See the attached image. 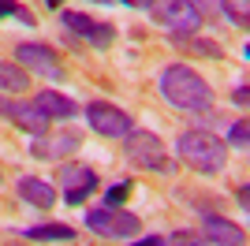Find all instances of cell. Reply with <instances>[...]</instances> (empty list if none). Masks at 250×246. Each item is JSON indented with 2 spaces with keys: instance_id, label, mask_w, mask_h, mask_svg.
Segmentation results:
<instances>
[{
  "instance_id": "obj_1",
  "label": "cell",
  "mask_w": 250,
  "mask_h": 246,
  "mask_svg": "<svg viewBox=\"0 0 250 246\" xmlns=\"http://www.w3.org/2000/svg\"><path fill=\"white\" fill-rule=\"evenodd\" d=\"M161 93H165V101L172 104V108H183V112H202V108L213 104L209 82L202 79L194 67H187V63L165 67V75H161Z\"/></svg>"
},
{
  "instance_id": "obj_2",
  "label": "cell",
  "mask_w": 250,
  "mask_h": 246,
  "mask_svg": "<svg viewBox=\"0 0 250 246\" xmlns=\"http://www.w3.org/2000/svg\"><path fill=\"white\" fill-rule=\"evenodd\" d=\"M176 149H179V161L198 175H217L228 164V142L217 138L213 131H187Z\"/></svg>"
},
{
  "instance_id": "obj_3",
  "label": "cell",
  "mask_w": 250,
  "mask_h": 246,
  "mask_svg": "<svg viewBox=\"0 0 250 246\" xmlns=\"http://www.w3.org/2000/svg\"><path fill=\"white\" fill-rule=\"evenodd\" d=\"M83 216H86V227L97 231V235H104V239H135L138 231H142V220H138L135 213L108 209V205H101V209H86Z\"/></svg>"
},
{
  "instance_id": "obj_4",
  "label": "cell",
  "mask_w": 250,
  "mask_h": 246,
  "mask_svg": "<svg viewBox=\"0 0 250 246\" xmlns=\"http://www.w3.org/2000/svg\"><path fill=\"white\" fill-rule=\"evenodd\" d=\"M149 11L176 38H194L202 30V19H198V11L190 8V0H149Z\"/></svg>"
},
{
  "instance_id": "obj_5",
  "label": "cell",
  "mask_w": 250,
  "mask_h": 246,
  "mask_svg": "<svg viewBox=\"0 0 250 246\" xmlns=\"http://www.w3.org/2000/svg\"><path fill=\"white\" fill-rule=\"evenodd\" d=\"M124 153H127L131 164L149 168V172H165L168 168V149L153 131H131L124 138Z\"/></svg>"
},
{
  "instance_id": "obj_6",
  "label": "cell",
  "mask_w": 250,
  "mask_h": 246,
  "mask_svg": "<svg viewBox=\"0 0 250 246\" xmlns=\"http://www.w3.org/2000/svg\"><path fill=\"white\" fill-rule=\"evenodd\" d=\"M60 22H63V30H71L75 38H83L86 45H94V49H108L116 41L112 22H101V19H94V15H83V11H60Z\"/></svg>"
},
{
  "instance_id": "obj_7",
  "label": "cell",
  "mask_w": 250,
  "mask_h": 246,
  "mask_svg": "<svg viewBox=\"0 0 250 246\" xmlns=\"http://www.w3.org/2000/svg\"><path fill=\"white\" fill-rule=\"evenodd\" d=\"M86 123H90V127H94L101 138H127V134L135 131L131 116H127L124 108L108 104V101H94V104H86Z\"/></svg>"
},
{
  "instance_id": "obj_8",
  "label": "cell",
  "mask_w": 250,
  "mask_h": 246,
  "mask_svg": "<svg viewBox=\"0 0 250 246\" xmlns=\"http://www.w3.org/2000/svg\"><path fill=\"white\" fill-rule=\"evenodd\" d=\"M15 60H19L22 71H34V75H45V79H63V67H60V56L49 49V45H38V41H22L15 49Z\"/></svg>"
},
{
  "instance_id": "obj_9",
  "label": "cell",
  "mask_w": 250,
  "mask_h": 246,
  "mask_svg": "<svg viewBox=\"0 0 250 246\" xmlns=\"http://www.w3.org/2000/svg\"><path fill=\"white\" fill-rule=\"evenodd\" d=\"M60 186L67 205H83L97 190V172L86 164H60Z\"/></svg>"
},
{
  "instance_id": "obj_10",
  "label": "cell",
  "mask_w": 250,
  "mask_h": 246,
  "mask_svg": "<svg viewBox=\"0 0 250 246\" xmlns=\"http://www.w3.org/2000/svg\"><path fill=\"white\" fill-rule=\"evenodd\" d=\"M0 116H8L15 127L38 134V138L52 127V120H49L45 112H38V108H34V101H22V104H19V101H0Z\"/></svg>"
},
{
  "instance_id": "obj_11",
  "label": "cell",
  "mask_w": 250,
  "mask_h": 246,
  "mask_svg": "<svg viewBox=\"0 0 250 246\" xmlns=\"http://www.w3.org/2000/svg\"><path fill=\"white\" fill-rule=\"evenodd\" d=\"M202 235H206V243L217 246H247V231L224 220L220 213H202Z\"/></svg>"
},
{
  "instance_id": "obj_12",
  "label": "cell",
  "mask_w": 250,
  "mask_h": 246,
  "mask_svg": "<svg viewBox=\"0 0 250 246\" xmlns=\"http://www.w3.org/2000/svg\"><path fill=\"white\" fill-rule=\"evenodd\" d=\"M15 190H19L22 202L38 205V209H52V205H56V186L45 183L42 175H22L19 183H15Z\"/></svg>"
},
{
  "instance_id": "obj_13",
  "label": "cell",
  "mask_w": 250,
  "mask_h": 246,
  "mask_svg": "<svg viewBox=\"0 0 250 246\" xmlns=\"http://www.w3.org/2000/svg\"><path fill=\"white\" fill-rule=\"evenodd\" d=\"M34 108H38V112H45L52 123H56V120H71V116H79V104H75L71 97L56 93V90H42V93H34Z\"/></svg>"
},
{
  "instance_id": "obj_14",
  "label": "cell",
  "mask_w": 250,
  "mask_h": 246,
  "mask_svg": "<svg viewBox=\"0 0 250 246\" xmlns=\"http://www.w3.org/2000/svg\"><path fill=\"white\" fill-rule=\"evenodd\" d=\"M79 149V138L75 134H60V138H38L34 142V157H42V161H56V157L71 153Z\"/></svg>"
},
{
  "instance_id": "obj_15",
  "label": "cell",
  "mask_w": 250,
  "mask_h": 246,
  "mask_svg": "<svg viewBox=\"0 0 250 246\" xmlns=\"http://www.w3.org/2000/svg\"><path fill=\"white\" fill-rule=\"evenodd\" d=\"M0 90L4 93H26L30 90V71H22L19 63L0 60Z\"/></svg>"
},
{
  "instance_id": "obj_16",
  "label": "cell",
  "mask_w": 250,
  "mask_h": 246,
  "mask_svg": "<svg viewBox=\"0 0 250 246\" xmlns=\"http://www.w3.org/2000/svg\"><path fill=\"white\" fill-rule=\"evenodd\" d=\"M26 239L30 243H42V239H75V227L67 224H38V227H26Z\"/></svg>"
},
{
  "instance_id": "obj_17",
  "label": "cell",
  "mask_w": 250,
  "mask_h": 246,
  "mask_svg": "<svg viewBox=\"0 0 250 246\" xmlns=\"http://www.w3.org/2000/svg\"><path fill=\"white\" fill-rule=\"evenodd\" d=\"M220 11H224L239 30L250 26V0H220Z\"/></svg>"
},
{
  "instance_id": "obj_18",
  "label": "cell",
  "mask_w": 250,
  "mask_h": 246,
  "mask_svg": "<svg viewBox=\"0 0 250 246\" xmlns=\"http://www.w3.org/2000/svg\"><path fill=\"white\" fill-rule=\"evenodd\" d=\"M19 19V22H26V26H34V15L26 8H22V4H15V0H0V19Z\"/></svg>"
},
{
  "instance_id": "obj_19",
  "label": "cell",
  "mask_w": 250,
  "mask_h": 246,
  "mask_svg": "<svg viewBox=\"0 0 250 246\" xmlns=\"http://www.w3.org/2000/svg\"><path fill=\"white\" fill-rule=\"evenodd\" d=\"M228 142L235 145V149H247V142H250V127H247V120H235V123H231Z\"/></svg>"
},
{
  "instance_id": "obj_20",
  "label": "cell",
  "mask_w": 250,
  "mask_h": 246,
  "mask_svg": "<svg viewBox=\"0 0 250 246\" xmlns=\"http://www.w3.org/2000/svg\"><path fill=\"white\" fill-rule=\"evenodd\" d=\"M168 246H209V243H206V235H198V231H183V227H179V231H172V243Z\"/></svg>"
},
{
  "instance_id": "obj_21",
  "label": "cell",
  "mask_w": 250,
  "mask_h": 246,
  "mask_svg": "<svg viewBox=\"0 0 250 246\" xmlns=\"http://www.w3.org/2000/svg\"><path fill=\"white\" fill-rule=\"evenodd\" d=\"M190 8L198 11V19H213L217 8H213V0H190Z\"/></svg>"
},
{
  "instance_id": "obj_22",
  "label": "cell",
  "mask_w": 250,
  "mask_h": 246,
  "mask_svg": "<svg viewBox=\"0 0 250 246\" xmlns=\"http://www.w3.org/2000/svg\"><path fill=\"white\" fill-rule=\"evenodd\" d=\"M127 194H131V186H127V183H120V186H112V190H108V209H116V205L124 202V198H127Z\"/></svg>"
},
{
  "instance_id": "obj_23",
  "label": "cell",
  "mask_w": 250,
  "mask_h": 246,
  "mask_svg": "<svg viewBox=\"0 0 250 246\" xmlns=\"http://www.w3.org/2000/svg\"><path fill=\"white\" fill-rule=\"evenodd\" d=\"M247 82H243V86H239V90H235V93H231V101H235V104H239V108H247Z\"/></svg>"
},
{
  "instance_id": "obj_24",
  "label": "cell",
  "mask_w": 250,
  "mask_h": 246,
  "mask_svg": "<svg viewBox=\"0 0 250 246\" xmlns=\"http://www.w3.org/2000/svg\"><path fill=\"white\" fill-rule=\"evenodd\" d=\"M135 246H168V243H165V239H161V235H146V239H142V243H135Z\"/></svg>"
},
{
  "instance_id": "obj_25",
  "label": "cell",
  "mask_w": 250,
  "mask_h": 246,
  "mask_svg": "<svg viewBox=\"0 0 250 246\" xmlns=\"http://www.w3.org/2000/svg\"><path fill=\"white\" fill-rule=\"evenodd\" d=\"M235 198H239V205L247 209V202H250V190H247V186H239V190H235Z\"/></svg>"
},
{
  "instance_id": "obj_26",
  "label": "cell",
  "mask_w": 250,
  "mask_h": 246,
  "mask_svg": "<svg viewBox=\"0 0 250 246\" xmlns=\"http://www.w3.org/2000/svg\"><path fill=\"white\" fill-rule=\"evenodd\" d=\"M124 4H131V8H149V0H124Z\"/></svg>"
},
{
  "instance_id": "obj_27",
  "label": "cell",
  "mask_w": 250,
  "mask_h": 246,
  "mask_svg": "<svg viewBox=\"0 0 250 246\" xmlns=\"http://www.w3.org/2000/svg\"><path fill=\"white\" fill-rule=\"evenodd\" d=\"M45 4H49V8L56 11V8H63V4H67V0H45Z\"/></svg>"
},
{
  "instance_id": "obj_28",
  "label": "cell",
  "mask_w": 250,
  "mask_h": 246,
  "mask_svg": "<svg viewBox=\"0 0 250 246\" xmlns=\"http://www.w3.org/2000/svg\"><path fill=\"white\" fill-rule=\"evenodd\" d=\"M94 4H112V0H94Z\"/></svg>"
},
{
  "instance_id": "obj_29",
  "label": "cell",
  "mask_w": 250,
  "mask_h": 246,
  "mask_svg": "<svg viewBox=\"0 0 250 246\" xmlns=\"http://www.w3.org/2000/svg\"><path fill=\"white\" fill-rule=\"evenodd\" d=\"M0 183H4V172H0Z\"/></svg>"
}]
</instances>
